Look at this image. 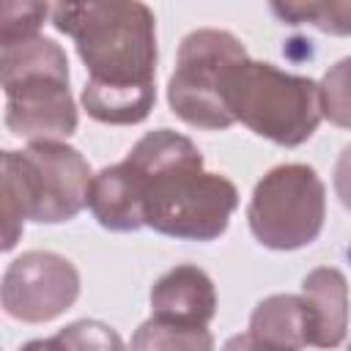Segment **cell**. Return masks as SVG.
Instances as JSON below:
<instances>
[{"instance_id": "obj_14", "label": "cell", "mask_w": 351, "mask_h": 351, "mask_svg": "<svg viewBox=\"0 0 351 351\" xmlns=\"http://www.w3.org/2000/svg\"><path fill=\"white\" fill-rule=\"evenodd\" d=\"M271 11L291 25H315L324 33L348 36L351 33V3H274Z\"/></svg>"}, {"instance_id": "obj_21", "label": "cell", "mask_w": 351, "mask_h": 351, "mask_svg": "<svg viewBox=\"0 0 351 351\" xmlns=\"http://www.w3.org/2000/svg\"><path fill=\"white\" fill-rule=\"evenodd\" d=\"M348 351H351V346H348Z\"/></svg>"}, {"instance_id": "obj_10", "label": "cell", "mask_w": 351, "mask_h": 351, "mask_svg": "<svg viewBox=\"0 0 351 351\" xmlns=\"http://www.w3.org/2000/svg\"><path fill=\"white\" fill-rule=\"evenodd\" d=\"M302 296L310 313V346L335 348L348 329V285L337 269H315L302 280Z\"/></svg>"}, {"instance_id": "obj_6", "label": "cell", "mask_w": 351, "mask_h": 351, "mask_svg": "<svg viewBox=\"0 0 351 351\" xmlns=\"http://www.w3.org/2000/svg\"><path fill=\"white\" fill-rule=\"evenodd\" d=\"M244 44L225 30H195L181 41L176 71L167 82L173 112L200 129H228L230 115L222 96L225 71L244 60Z\"/></svg>"}, {"instance_id": "obj_19", "label": "cell", "mask_w": 351, "mask_h": 351, "mask_svg": "<svg viewBox=\"0 0 351 351\" xmlns=\"http://www.w3.org/2000/svg\"><path fill=\"white\" fill-rule=\"evenodd\" d=\"M222 351H293V348H285V346H277V343H269L252 332H244V335H233Z\"/></svg>"}, {"instance_id": "obj_8", "label": "cell", "mask_w": 351, "mask_h": 351, "mask_svg": "<svg viewBox=\"0 0 351 351\" xmlns=\"http://www.w3.org/2000/svg\"><path fill=\"white\" fill-rule=\"evenodd\" d=\"M80 293L77 269L55 252H25L3 277V307L11 318L41 324L74 304Z\"/></svg>"}, {"instance_id": "obj_3", "label": "cell", "mask_w": 351, "mask_h": 351, "mask_svg": "<svg viewBox=\"0 0 351 351\" xmlns=\"http://www.w3.org/2000/svg\"><path fill=\"white\" fill-rule=\"evenodd\" d=\"M3 250H11L33 222H66L90 197V165L63 143H30L25 151H3Z\"/></svg>"}, {"instance_id": "obj_12", "label": "cell", "mask_w": 351, "mask_h": 351, "mask_svg": "<svg viewBox=\"0 0 351 351\" xmlns=\"http://www.w3.org/2000/svg\"><path fill=\"white\" fill-rule=\"evenodd\" d=\"M250 332L293 351L310 346V313L304 296L277 293L263 299L252 313Z\"/></svg>"}, {"instance_id": "obj_11", "label": "cell", "mask_w": 351, "mask_h": 351, "mask_svg": "<svg viewBox=\"0 0 351 351\" xmlns=\"http://www.w3.org/2000/svg\"><path fill=\"white\" fill-rule=\"evenodd\" d=\"M88 206L99 225L110 230H137L143 225L137 181L126 162L104 167L99 176H93Z\"/></svg>"}, {"instance_id": "obj_5", "label": "cell", "mask_w": 351, "mask_h": 351, "mask_svg": "<svg viewBox=\"0 0 351 351\" xmlns=\"http://www.w3.org/2000/svg\"><path fill=\"white\" fill-rule=\"evenodd\" d=\"M222 96L230 115L277 145L304 143L321 123V88L271 63L239 60L222 77Z\"/></svg>"}, {"instance_id": "obj_1", "label": "cell", "mask_w": 351, "mask_h": 351, "mask_svg": "<svg viewBox=\"0 0 351 351\" xmlns=\"http://www.w3.org/2000/svg\"><path fill=\"white\" fill-rule=\"evenodd\" d=\"M60 33L77 41L90 71L82 104L101 123H140L154 107L156 30L143 3H60L52 8Z\"/></svg>"}, {"instance_id": "obj_18", "label": "cell", "mask_w": 351, "mask_h": 351, "mask_svg": "<svg viewBox=\"0 0 351 351\" xmlns=\"http://www.w3.org/2000/svg\"><path fill=\"white\" fill-rule=\"evenodd\" d=\"M335 192H337L340 203L351 211V145H346L343 154L337 156V165H335Z\"/></svg>"}, {"instance_id": "obj_2", "label": "cell", "mask_w": 351, "mask_h": 351, "mask_svg": "<svg viewBox=\"0 0 351 351\" xmlns=\"http://www.w3.org/2000/svg\"><path fill=\"white\" fill-rule=\"evenodd\" d=\"M123 162L137 181L143 225L192 241L225 233L239 192L225 176L203 170V156L189 137L170 129L148 132Z\"/></svg>"}, {"instance_id": "obj_15", "label": "cell", "mask_w": 351, "mask_h": 351, "mask_svg": "<svg viewBox=\"0 0 351 351\" xmlns=\"http://www.w3.org/2000/svg\"><path fill=\"white\" fill-rule=\"evenodd\" d=\"M321 110L324 115L337 123L351 129V58H343L335 63L324 80H321Z\"/></svg>"}, {"instance_id": "obj_7", "label": "cell", "mask_w": 351, "mask_h": 351, "mask_svg": "<svg viewBox=\"0 0 351 351\" xmlns=\"http://www.w3.org/2000/svg\"><path fill=\"white\" fill-rule=\"evenodd\" d=\"M324 184L307 165H280L266 173L250 200L252 236L271 250H299L324 228Z\"/></svg>"}, {"instance_id": "obj_16", "label": "cell", "mask_w": 351, "mask_h": 351, "mask_svg": "<svg viewBox=\"0 0 351 351\" xmlns=\"http://www.w3.org/2000/svg\"><path fill=\"white\" fill-rule=\"evenodd\" d=\"M49 14L47 3H3L0 5V49L38 36V25Z\"/></svg>"}, {"instance_id": "obj_20", "label": "cell", "mask_w": 351, "mask_h": 351, "mask_svg": "<svg viewBox=\"0 0 351 351\" xmlns=\"http://www.w3.org/2000/svg\"><path fill=\"white\" fill-rule=\"evenodd\" d=\"M19 351H66V348L58 337H49V340H33V343L22 346Z\"/></svg>"}, {"instance_id": "obj_17", "label": "cell", "mask_w": 351, "mask_h": 351, "mask_svg": "<svg viewBox=\"0 0 351 351\" xmlns=\"http://www.w3.org/2000/svg\"><path fill=\"white\" fill-rule=\"evenodd\" d=\"M66 351H123L121 337L101 321H77L58 332Z\"/></svg>"}, {"instance_id": "obj_13", "label": "cell", "mask_w": 351, "mask_h": 351, "mask_svg": "<svg viewBox=\"0 0 351 351\" xmlns=\"http://www.w3.org/2000/svg\"><path fill=\"white\" fill-rule=\"evenodd\" d=\"M214 337L206 326L173 324L162 318H148L132 337L129 351H211Z\"/></svg>"}, {"instance_id": "obj_9", "label": "cell", "mask_w": 351, "mask_h": 351, "mask_svg": "<svg viewBox=\"0 0 351 351\" xmlns=\"http://www.w3.org/2000/svg\"><path fill=\"white\" fill-rule=\"evenodd\" d=\"M151 310L154 318L189 324V326H208L217 313V293L208 274L197 266H176L165 277L156 280L151 291Z\"/></svg>"}, {"instance_id": "obj_4", "label": "cell", "mask_w": 351, "mask_h": 351, "mask_svg": "<svg viewBox=\"0 0 351 351\" xmlns=\"http://www.w3.org/2000/svg\"><path fill=\"white\" fill-rule=\"evenodd\" d=\"M0 77L5 90V126L44 143L69 137L77 129V110L69 93V63L63 49L44 36L3 47Z\"/></svg>"}]
</instances>
